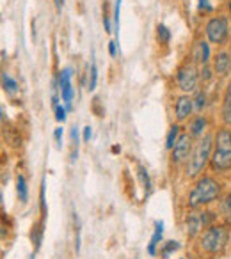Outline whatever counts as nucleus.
<instances>
[{
  "label": "nucleus",
  "mask_w": 231,
  "mask_h": 259,
  "mask_svg": "<svg viewBox=\"0 0 231 259\" xmlns=\"http://www.w3.org/2000/svg\"><path fill=\"white\" fill-rule=\"evenodd\" d=\"M211 151H213V135L204 134L197 140V144L192 148L190 156L185 162V174H187V178L196 180V178H199L203 174L206 165L210 164Z\"/></svg>",
  "instance_id": "f257e3e1"
},
{
  "label": "nucleus",
  "mask_w": 231,
  "mask_h": 259,
  "mask_svg": "<svg viewBox=\"0 0 231 259\" xmlns=\"http://www.w3.org/2000/svg\"><path fill=\"white\" fill-rule=\"evenodd\" d=\"M210 167L213 172H226L231 169V128L220 126L213 135Z\"/></svg>",
  "instance_id": "f03ea898"
},
{
  "label": "nucleus",
  "mask_w": 231,
  "mask_h": 259,
  "mask_svg": "<svg viewBox=\"0 0 231 259\" xmlns=\"http://www.w3.org/2000/svg\"><path fill=\"white\" fill-rule=\"evenodd\" d=\"M222 194V184L213 176H201L196 181L192 192L188 194V206L192 210L203 208L211 202H215Z\"/></svg>",
  "instance_id": "7ed1b4c3"
},
{
  "label": "nucleus",
  "mask_w": 231,
  "mask_h": 259,
  "mask_svg": "<svg viewBox=\"0 0 231 259\" xmlns=\"http://www.w3.org/2000/svg\"><path fill=\"white\" fill-rule=\"evenodd\" d=\"M227 240H229V229L222 224H213L210 228H206L204 231H201L199 244L206 254L217 256L226 248Z\"/></svg>",
  "instance_id": "20e7f679"
},
{
  "label": "nucleus",
  "mask_w": 231,
  "mask_h": 259,
  "mask_svg": "<svg viewBox=\"0 0 231 259\" xmlns=\"http://www.w3.org/2000/svg\"><path fill=\"white\" fill-rule=\"evenodd\" d=\"M204 34H206V40L211 44H217V46L226 44V41L229 40V20H227V16H211L204 25Z\"/></svg>",
  "instance_id": "39448f33"
},
{
  "label": "nucleus",
  "mask_w": 231,
  "mask_h": 259,
  "mask_svg": "<svg viewBox=\"0 0 231 259\" xmlns=\"http://www.w3.org/2000/svg\"><path fill=\"white\" fill-rule=\"evenodd\" d=\"M176 84L178 89H181L185 94L196 92L197 86H199V71L192 62H185L178 68L176 71Z\"/></svg>",
  "instance_id": "423d86ee"
},
{
  "label": "nucleus",
  "mask_w": 231,
  "mask_h": 259,
  "mask_svg": "<svg viewBox=\"0 0 231 259\" xmlns=\"http://www.w3.org/2000/svg\"><path fill=\"white\" fill-rule=\"evenodd\" d=\"M192 140H194V138H192L188 134H181L180 137H178L176 144H174V148L171 150L172 151L171 153L172 164L180 165L188 160V156H190V153H192V148H194Z\"/></svg>",
  "instance_id": "0eeeda50"
},
{
  "label": "nucleus",
  "mask_w": 231,
  "mask_h": 259,
  "mask_svg": "<svg viewBox=\"0 0 231 259\" xmlns=\"http://www.w3.org/2000/svg\"><path fill=\"white\" fill-rule=\"evenodd\" d=\"M59 89L63 102L66 103V110H71L73 102V86H71V68H64L59 75Z\"/></svg>",
  "instance_id": "6e6552de"
},
{
  "label": "nucleus",
  "mask_w": 231,
  "mask_h": 259,
  "mask_svg": "<svg viewBox=\"0 0 231 259\" xmlns=\"http://www.w3.org/2000/svg\"><path fill=\"white\" fill-rule=\"evenodd\" d=\"M213 71L217 76H229L231 75V54L226 50H220L213 57Z\"/></svg>",
  "instance_id": "1a4fd4ad"
},
{
  "label": "nucleus",
  "mask_w": 231,
  "mask_h": 259,
  "mask_svg": "<svg viewBox=\"0 0 231 259\" xmlns=\"http://www.w3.org/2000/svg\"><path fill=\"white\" fill-rule=\"evenodd\" d=\"M194 112V102L188 94H183L176 100L174 103V114H176L178 121H187L188 118L192 116Z\"/></svg>",
  "instance_id": "9d476101"
},
{
  "label": "nucleus",
  "mask_w": 231,
  "mask_h": 259,
  "mask_svg": "<svg viewBox=\"0 0 231 259\" xmlns=\"http://www.w3.org/2000/svg\"><path fill=\"white\" fill-rule=\"evenodd\" d=\"M208 119L206 116H196L188 124V135L192 138H201L204 134H208Z\"/></svg>",
  "instance_id": "9b49d317"
},
{
  "label": "nucleus",
  "mask_w": 231,
  "mask_h": 259,
  "mask_svg": "<svg viewBox=\"0 0 231 259\" xmlns=\"http://www.w3.org/2000/svg\"><path fill=\"white\" fill-rule=\"evenodd\" d=\"M210 44H208V41H197L196 46H194V52H192V59H194V62L201 64V66H204V64L210 62Z\"/></svg>",
  "instance_id": "f8f14e48"
},
{
  "label": "nucleus",
  "mask_w": 231,
  "mask_h": 259,
  "mask_svg": "<svg viewBox=\"0 0 231 259\" xmlns=\"http://www.w3.org/2000/svg\"><path fill=\"white\" fill-rule=\"evenodd\" d=\"M203 231V224H201V216L199 213H190L185 218V232L188 238H196L197 234H201Z\"/></svg>",
  "instance_id": "ddd939ff"
},
{
  "label": "nucleus",
  "mask_w": 231,
  "mask_h": 259,
  "mask_svg": "<svg viewBox=\"0 0 231 259\" xmlns=\"http://www.w3.org/2000/svg\"><path fill=\"white\" fill-rule=\"evenodd\" d=\"M220 116H222L224 126L231 128V80L227 82L226 90L222 96V108H220Z\"/></svg>",
  "instance_id": "4468645a"
},
{
  "label": "nucleus",
  "mask_w": 231,
  "mask_h": 259,
  "mask_svg": "<svg viewBox=\"0 0 231 259\" xmlns=\"http://www.w3.org/2000/svg\"><path fill=\"white\" fill-rule=\"evenodd\" d=\"M162 236H164V222L157 220V222H155V232H153L151 242H149V247H148L149 256H157V247L162 242Z\"/></svg>",
  "instance_id": "2eb2a0df"
},
{
  "label": "nucleus",
  "mask_w": 231,
  "mask_h": 259,
  "mask_svg": "<svg viewBox=\"0 0 231 259\" xmlns=\"http://www.w3.org/2000/svg\"><path fill=\"white\" fill-rule=\"evenodd\" d=\"M16 192H18V199H20L22 202H27L29 188H27V180H25L24 174H18V176H16Z\"/></svg>",
  "instance_id": "dca6fc26"
},
{
  "label": "nucleus",
  "mask_w": 231,
  "mask_h": 259,
  "mask_svg": "<svg viewBox=\"0 0 231 259\" xmlns=\"http://www.w3.org/2000/svg\"><path fill=\"white\" fill-rule=\"evenodd\" d=\"M192 102H194V110H196V112H203L208 105L206 90H196V96L192 98Z\"/></svg>",
  "instance_id": "f3484780"
},
{
  "label": "nucleus",
  "mask_w": 231,
  "mask_h": 259,
  "mask_svg": "<svg viewBox=\"0 0 231 259\" xmlns=\"http://www.w3.org/2000/svg\"><path fill=\"white\" fill-rule=\"evenodd\" d=\"M41 236H43V222H38V224L32 226V231H31V240H32V244L36 245V248H40Z\"/></svg>",
  "instance_id": "a211bd4d"
},
{
  "label": "nucleus",
  "mask_w": 231,
  "mask_h": 259,
  "mask_svg": "<svg viewBox=\"0 0 231 259\" xmlns=\"http://www.w3.org/2000/svg\"><path fill=\"white\" fill-rule=\"evenodd\" d=\"M178 137H180V126L174 124L171 130H169L167 138H165V148H167V150H172V148H174V144H176Z\"/></svg>",
  "instance_id": "6ab92c4d"
},
{
  "label": "nucleus",
  "mask_w": 231,
  "mask_h": 259,
  "mask_svg": "<svg viewBox=\"0 0 231 259\" xmlns=\"http://www.w3.org/2000/svg\"><path fill=\"white\" fill-rule=\"evenodd\" d=\"M219 212L222 216H226V218H231V192L226 194V196L222 197V200L219 202Z\"/></svg>",
  "instance_id": "aec40b11"
},
{
  "label": "nucleus",
  "mask_w": 231,
  "mask_h": 259,
  "mask_svg": "<svg viewBox=\"0 0 231 259\" xmlns=\"http://www.w3.org/2000/svg\"><path fill=\"white\" fill-rule=\"evenodd\" d=\"M139 180H141V184H142V188H144V192L146 194L151 192V180H149L148 170H146L142 165H139Z\"/></svg>",
  "instance_id": "412c9836"
},
{
  "label": "nucleus",
  "mask_w": 231,
  "mask_h": 259,
  "mask_svg": "<svg viewBox=\"0 0 231 259\" xmlns=\"http://www.w3.org/2000/svg\"><path fill=\"white\" fill-rule=\"evenodd\" d=\"M199 216H201V224H203V229H206V228H210V226H213V224H215V220H217V213L208 212V210L201 212Z\"/></svg>",
  "instance_id": "4be33fe9"
},
{
  "label": "nucleus",
  "mask_w": 231,
  "mask_h": 259,
  "mask_svg": "<svg viewBox=\"0 0 231 259\" xmlns=\"http://www.w3.org/2000/svg\"><path fill=\"white\" fill-rule=\"evenodd\" d=\"M157 40L160 44H167L171 41V30L165 25H157Z\"/></svg>",
  "instance_id": "5701e85b"
},
{
  "label": "nucleus",
  "mask_w": 231,
  "mask_h": 259,
  "mask_svg": "<svg viewBox=\"0 0 231 259\" xmlns=\"http://www.w3.org/2000/svg\"><path fill=\"white\" fill-rule=\"evenodd\" d=\"M0 80H2V86H4V89L8 90V92H16V90H18V84H16V80L11 78V76L6 73V71L2 73Z\"/></svg>",
  "instance_id": "b1692460"
},
{
  "label": "nucleus",
  "mask_w": 231,
  "mask_h": 259,
  "mask_svg": "<svg viewBox=\"0 0 231 259\" xmlns=\"http://www.w3.org/2000/svg\"><path fill=\"white\" fill-rule=\"evenodd\" d=\"M96 82H98V70H96V62H91V70H89V84H87V89L94 90L96 87Z\"/></svg>",
  "instance_id": "393cba45"
},
{
  "label": "nucleus",
  "mask_w": 231,
  "mask_h": 259,
  "mask_svg": "<svg viewBox=\"0 0 231 259\" xmlns=\"http://www.w3.org/2000/svg\"><path fill=\"white\" fill-rule=\"evenodd\" d=\"M178 248H180V244H178V242H167L160 250L162 258H169V254L174 252V250H178Z\"/></svg>",
  "instance_id": "a878e982"
},
{
  "label": "nucleus",
  "mask_w": 231,
  "mask_h": 259,
  "mask_svg": "<svg viewBox=\"0 0 231 259\" xmlns=\"http://www.w3.org/2000/svg\"><path fill=\"white\" fill-rule=\"evenodd\" d=\"M197 9H199V12H203V14H208V12L213 11V6H211L208 0H197Z\"/></svg>",
  "instance_id": "bb28decb"
},
{
  "label": "nucleus",
  "mask_w": 231,
  "mask_h": 259,
  "mask_svg": "<svg viewBox=\"0 0 231 259\" xmlns=\"http://www.w3.org/2000/svg\"><path fill=\"white\" fill-rule=\"evenodd\" d=\"M55 119L59 122H63V121H66V108L64 106H61L59 103H55Z\"/></svg>",
  "instance_id": "cd10ccee"
},
{
  "label": "nucleus",
  "mask_w": 231,
  "mask_h": 259,
  "mask_svg": "<svg viewBox=\"0 0 231 259\" xmlns=\"http://www.w3.org/2000/svg\"><path fill=\"white\" fill-rule=\"evenodd\" d=\"M211 71H213V68H210L208 64H204L203 70H201V73H199V80H203V82H208V80L211 78V75H213Z\"/></svg>",
  "instance_id": "c85d7f7f"
},
{
  "label": "nucleus",
  "mask_w": 231,
  "mask_h": 259,
  "mask_svg": "<svg viewBox=\"0 0 231 259\" xmlns=\"http://www.w3.org/2000/svg\"><path fill=\"white\" fill-rule=\"evenodd\" d=\"M119 11H121V0H118L116 6H114V25H116V34L119 32Z\"/></svg>",
  "instance_id": "c756f323"
},
{
  "label": "nucleus",
  "mask_w": 231,
  "mask_h": 259,
  "mask_svg": "<svg viewBox=\"0 0 231 259\" xmlns=\"http://www.w3.org/2000/svg\"><path fill=\"white\" fill-rule=\"evenodd\" d=\"M40 202H41V213H43V216H47V204H45V181H43V186H41Z\"/></svg>",
  "instance_id": "7c9ffc66"
},
{
  "label": "nucleus",
  "mask_w": 231,
  "mask_h": 259,
  "mask_svg": "<svg viewBox=\"0 0 231 259\" xmlns=\"http://www.w3.org/2000/svg\"><path fill=\"white\" fill-rule=\"evenodd\" d=\"M91 137H93V128H91V126H86V128H84V135H82L84 142H89Z\"/></svg>",
  "instance_id": "2f4dec72"
},
{
  "label": "nucleus",
  "mask_w": 231,
  "mask_h": 259,
  "mask_svg": "<svg viewBox=\"0 0 231 259\" xmlns=\"http://www.w3.org/2000/svg\"><path fill=\"white\" fill-rule=\"evenodd\" d=\"M109 54L112 57H116V54H118V41H110L109 43Z\"/></svg>",
  "instance_id": "473e14b6"
},
{
  "label": "nucleus",
  "mask_w": 231,
  "mask_h": 259,
  "mask_svg": "<svg viewBox=\"0 0 231 259\" xmlns=\"http://www.w3.org/2000/svg\"><path fill=\"white\" fill-rule=\"evenodd\" d=\"M54 137H55V142L61 146V140H63V128H55Z\"/></svg>",
  "instance_id": "72a5a7b5"
},
{
  "label": "nucleus",
  "mask_w": 231,
  "mask_h": 259,
  "mask_svg": "<svg viewBox=\"0 0 231 259\" xmlns=\"http://www.w3.org/2000/svg\"><path fill=\"white\" fill-rule=\"evenodd\" d=\"M103 25H105V32H112V28H110V20L107 14H103Z\"/></svg>",
  "instance_id": "f704fd0d"
},
{
  "label": "nucleus",
  "mask_w": 231,
  "mask_h": 259,
  "mask_svg": "<svg viewBox=\"0 0 231 259\" xmlns=\"http://www.w3.org/2000/svg\"><path fill=\"white\" fill-rule=\"evenodd\" d=\"M54 2H55V8H57V9H63L64 0H54Z\"/></svg>",
  "instance_id": "c9c22d12"
},
{
  "label": "nucleus",
  "mask_w": 231,
  "mask_h": 259,
  "mask_svg": "<svg viewBox=\"0 0 231 259\" xmlns=\"http://www.w3.org/2000/svg\"><path fill=\"white\" fill-rule=\"evenodd\" d=\"M2 114H4V112H2V106H0V119H2Z\"/></svg>",
  "instance_id": "e433bc0d"
},
{
  "label": "nucleus",
  "mask_w": 231,
  "mask_h": 259,
  "mask_svg": "<svg viewBox=\"0 0 231 259\" xmlns=\"http://www.w3.org/2000/svg\"><path fill=\"white\" fill-rule=\"evenodd\" d=\"M227 9H229V12H231V2H229V4H227Z\"/></svg>",
  "instance_id": "4c0bfd02"
}]
</instances>
